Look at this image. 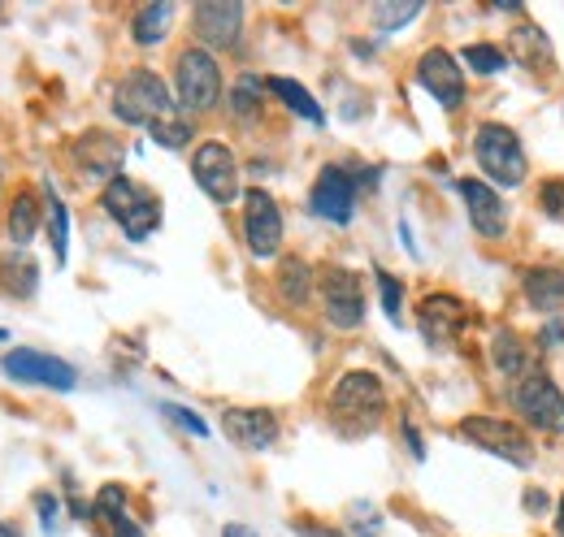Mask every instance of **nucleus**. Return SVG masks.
<instances>
[{
    "instance_id": "4be33fe9",
    "label": "nucleus",
    "mask_w": 564,
    "mask_h": 537,
    "mask_svg": "<svg viewBox=\"0 0 564 537\" xmlns=\"http://www.w3.org/2000/svg\"><path fill=\"white\" fill-rule=\"evenodd\" d=\"M491 364L503 382H521L530 373V351L517 338V330H495L491 338Z\"/></svg>"
},
{
    "instance_id": "ddd939ff",
    "label": "nucleus",
    "mask_w": 564,
    "mask_h": 537,
    "mask_svg": "<svg viewBox=\"0 0 564 537\" xmlns=\"http://www.w3.org/2000/svg\"><path fill=\"white\" fill-rule=\"evenodd\" d=\"M74 156V169L87 178V183H113V178H122V139L109 131H87L74 139L70 147Z\"/></svg>"
},
{
    "instance_id": "cd10ccee",
    "label": "nucleus",
    "mask_w": 564,
    "mask_h": 537,
    "mask_svg": "<svg viewBox=\"0 0 564 537\" xmlns=\"http://www.w3.org/2000/svg\"><path fill=\"white\" fill-rule=\"evenodd\" d=\"M44 217H48V239H53V256L57 265H66V252H70V212L62 196L53 187H44Z\"/></svg>"
},
{
    "instance_id": "4c0bfd02",
    "label": "nucleus",
    "mask_w": 564,
    "mask_h": 537,
    "mask_svg": "<svg viewBox=\"0 0 564 537\" xmlns=\"http://www.w3.org/2000/svg\"><path fill=\"white\" fill-rule=\"evenodd\" d=\"M404 438H409V451H413V460H425V447H422V434L404 420Z\"/></svg>"
},
{
    "instance_id": "6e6552de",
    "label": "nucleus",
    "mask_w": 564,
    "mask_h": 537,
    "mask_svg": "<svg viewBox=\"0 0 564 537\" xmlns=\"http://www.w3.org/2000/svg\"><path fill=\"white\" fill-rule=\"evenodd\" d=\"M192 178L221 208L239 200V161H235V152L221 139H209V143H200L192 152Z\"/></svg>"
},
{
    "instance_id": "c03bdc74",
    "label": "nucleus",
    "mask_w": 564,
    "mask_h": 537,
    "mask_svg": "<svg viewBox=\"0 0 564 537\" xmlns=\"http://www.w3.org/2000/svg\"><path fill=\"white\" fill-rule=\"evenodd\" d=\"M4 338H9V335H4V330H0V342H4Z\"/></svg>"
},
{
    "instance_id": "c85d7f7f",
    "label": "nucleus",
    "mask_w": 564,
    "mask_h": 537,
    "mask_svg": "<svg viewBox=\"0 0 564 537\" xmlns=\"http://www.w3.org/2000/svg\"><path fill=\"white\" fill-rule=\"evenodd\" d=\"M422 0H382V4H373L369 13H373V31L378 35H395V31H404L413 18H422Z\"/></svg>"
},
{
    "instance_id": "aec40b11",
    "label": "nucleus",
    "mask_w": 564,
    "mask_h": 537,
    "mask_svg": "<svg viewBox=\"0 0 564 537\" xmlns=\"http://www.w3.org/2000/svg\"><path fill=\"white\" fill-rule=\"evenodd\" d=\"M40 217H44V204L35 200V191H31V187H18V196L4 208V234H9V243H13L18 252L35 239Z\"/></svg>"
},
{
    "instance_id": "412c9836",
    "label": "nucleus",
    "mask_w": 564,
    "mask_h": 537,
    "mask_svg": "<svg viewBox=\"0 0 564 537\" xmlns=\"http://www.w3.org/2000/svg\"><path fill=\"white\" fill-rule=\"evenodd\" d=\"M174 4L170 0H152V4H140L135 13H131V40L140 44V48H152V44H161L165 35H170V22H174Z\"/></svg>"
},
{
    "instance_id": "2eb2a0df",
    "label": "nucleus",
    "mask_w": 564,
    "mask_h": 537,
    "mask_svg": "<svg viewBox=\"0 0 564 537\" xmlns=\"http://www.w3.org/2000/svg\"><path fill=\"white\" fill-rule=\"evenodd\" d=\"M417 83H422L425 91H430L447 113H456V109L465 105V66H460L447 48L422 53V62H417Z\"/></svg>"
},
{
    "instance_id": "6ab92c4d",
    "label": "nucleus",
    "mask_w": 564,
    "mask_h": 537,
    "mask_svg": "<svg viewBox=\"0 0 564 537\" xmlns=\"http://www.w3.org/2000/svg\"><path fill=\"white\" fill-rule=\"evenodd\" d=\"M521 291H525L530 308H539L543 317L564 313V268H556V265L525 268V273H521Z\"/></svg>"
},
{
    "instance_id": "f257e3e1",
    "label": "nucleus",
    "mask_w": 564,
    "mask_h": 537,
    "mask_svg": "<svg viewBox=\"0 0 564 537\" xmlns=\"http://www.w3.org/2000/svg\"><path fill=\"white\" fill-rule=\"evenodd\" d=\"M387 416V391L373 373L352 369L339 377V386L330 391V420L344 438H360V434H373Z\"/></svg>"
},
{
    "instance_id": "2f4dec72",
    "label": "nucleus",
    "mask_w": 564,
    "mask_h": 537,
    "mask_svg": "<svg viewBox=\"0 0 564 537\" xmlns=\"http://www.w3.org/2000/svg\"><path fill=\"white\" fill-rule=\"evenodd\" d=\"M539 208L552 217V221H564V178H547L539 187Z\"/></svg>"
},
{
    "instance_id": "473e14b6",
    "label": "nucleus",
    "mask_w": 564,
    "mask_h": 537,
    "mask_svg": "<svg viewBox=\"0 0 564 537\" xmlns=\"http://www.w3.org/2000/svg\"><path fill=\"white\" fill-rule=\"evenodd\" d=\"M378 291H382V308H387V317L400 326L404 317H400V304H404V291H400V282L391 277V273H378Z\"/></svg>"
},
{
    "instance_id": "c756f323",
    "label": "nucleus",
    "mask_w": 564,
    "mask_h": 537,
    "mask_svg": "<svg viewBox=\"0 0 564 537\" xmlns=\"http://www.w3.org/2000/svg\"><path fill=\"white\" fill-rule=\"evenodd\" d=\"M152 143H161V147H170V152H178V147H187L192 143V118L178 109L174 118H165V122H156L152 127Z\"/></svg>"
},
{
    "instance_id": "20e7f679",
    "label": "nucleus",
    "mask_w": 564,
    "mask_h": 537,
    "mask_svg": "<svg viewBox=\"0 0 564 537\" xmlns=\"http://www.w3.org/2000/svg\"><path fill=\"white\" fill-rule=\"evenodd\" d=\"M474 156H478V169L487 174L491 187H521L525 174H530V161H525V147L512 127L503 122H482L474 131Z\"/></svg>"
},
{
    "instance_id": "ea45409f",
    "label": "nucleus",
    "mask_w": 564,
    "mask_h": 537,
    "mask_svg": "<svg viewBox=\"0 0 564 537\" xmlns=\"http://www.w3.org/2000/svg\"><path fill=\"white\" fill-rule=\"evenodd\" d=\"M221 537H257V529H248V525H226Z\"/></svg>"
},
{
    "instance_id": "f704fd0d",
    "label": "nucleus",
    "mask_w": 564,
    "mask_h": 537,
    "mask_svg": "<svg viewBox=\"0 0 564 537\" xmlns=\"http://www.w3.org/2000/svg\"><path fill=\"white\" fill-rule=\"evenodd\" d=\"M35 512H40V525H44V534H53L57 529V498L53 494H35Z\"/></svg>"
},
{
    "instance_id": "7c9ffc66",
    "label": "nucleus",
    "mask_w": 564,
    "mask_h": 537,
    "mask_svg": "<svg viewBox=\"0 0 564 537\" xmlns=\"http://www.w3.org/2000/svg\"><path fill=\"white\" fill-rule=\"evenodd\" d=\"M460 62L474 69V74H499V69L508 66V57H503L495 44H469V48L460 53Z\"/></svg>"
},
{
    "instance_id": "1a4fd4ad",
    "label": "nucleus",
    "mask_w": 564,
    "mask_h": 537,
    "mask_svg": "<svg viewBox=\"0 0 564 537\" xmlns=\"http://www.w3.org/2000/svg\"><path fill=\"white\" fill-rule=\"evenodd\" d=\"M243 18H248V9L239 0H205V4L192 9V35L209 53L213 48L230 53L243 40Z\"/></svg>"
},
{
    "instance_id": "423d86ee",
    "label": "nucleus",
    "mask_w": 564,
    "mask_h": 537,
    "mask_svg": "<svg viewBox=\"0 0 564 537\" xmlns=\"http://www.w3.org/2000/svg\"><path fill=\"white\" fill-rule=\"evenodd\" d=\"M508 399L517 407V416L543 434H564V391L543 373V369H530L521 382L508 386Z\"/></svg>"
},
{
    "instance_id": "9d476101",
    "label": "nucleus",
    "mask_w": 564,
    "mask_h": 537,
    "mask_svg": "<svg viewBox=\"0 0 564 537\" xmlns=\"http://www.w3.org/2000/svg\"><path fill=\"white\" fill-rule=\"evenodd\" d=\"M322 313L335 330H356L365 321V282L352 268H326L322 273Z\"/></svg>"
},
{
    "instance_id": "a19ab883",
    "label": "nucleus",
    "mask_w": 564,
    "mask_h": 537,
    "mask_svg": "<svg viewBox=\"0 0 564 537\" xmlns=\"http://www.w3.org/2000/svg\"><path fill=\"white\" fill-rule=\"evenodd\" d=\"M556 534L564 537V494H561V507H556Z\"/></svg>"
},
{
    "instance_id": "c9c22d12",
    "label": "nucleus",
    "mask_w": 564,
    "mask_h": 537,
    "mask_svg": "<svg viewBox=\"0 0 564 537\" xmlns=\"http://www.w3.org/2000/svg\"><path fill=\"white\" fill-rule=\"evenodd\" d=\"M109 529H113V537H143V529L131 520V512H122V516H113V520H105Z\"/></svg>"
},
{
    "instance_id": "72a5a7b5",
    "label": "nucleus",
    "mask_w": 564,
    "mask_h": 537,
    "mask_svg": "<svg viewBox=\"0 0 564 537\" xmlns=\"http://www.w3.org/2000/svg\"><path fill=\"white\" fill-rule=\"evenodd\" d=\"M161 412H165L174 425H183L187 434H196V438H209V425H205L196 412H187V407H178V403H161Z\"/></svg>"
},
{
    "instance_id": "393cba45",
    "label": "nucleus",
    "mask_w": 564,
    "mask_h": 537,
    "mask_svg": "<svg viewBox=\"0 0 564 537\" xmlns=\"http://www.w3.org/2000/svg\"><path fill=\"white\" fill-rule=\"evenodd\" d=\"M512 57L525 62L530 69H552V44L543 40V31L534 22H521L512 31Z\"/></svg>"
},
{
    "instance_id": "58836bf2",
    "label": "nucleus",
    "mask_w": 564,
    "mask_h": 537,
    "mask_svg": "<svg viewBox=\"0 0 564 537\" xmlns=\"http://www.w3.org/2000/svg\"><path fill=\"white\" fill-rule=\"evenodd\" d=\"M525 507H530V512H543V507H547V494L530 490V494H525Z\"/></svg>"
},
{
    "instance_id": "bb28decb",
    "label": "nucleus",
    "mask_w": 564,
    "mask_h": 537,
    "mask_svg": "<svg viewBox=\"0 0 564 537\" xmlns=\"http://www.w3.org/2000/svg\"><path fill=\"white\" fill-rule=\"evenodd\" d=\"M279 295L282 304H291V308H304L308 304V295H313V273H308V265L300 261V256H291V261H282L279 268Z\"/></svg>"
},
{
    "instance_id": "e433bc0d",
    "label": "nucleus",
    "mask_w": 564,
    "mask_h": 537,
    "mask_svg": "<svg viewBox=\"0 0 564 537\" xmlns=\"http://www.w3.org/2000/svg\"><path fill=\"white\" fill-rule=\"evenodd\" d=\"M295 534L300 537H348V534H339V529H330V525H313V520L295 525Z\"/></svg>"
},
{
    "instance_id": "37998d69",
    "label": "nucleus",
    "mask_w": 564,
    "mask_h": 537,
    "mask_svg": "<svg viewBox=\"0 0 564 537\" xmlns=\"http://www.w3.org/2000/svg\"><path fill=\"white\" fill-rule=\"evenodd\" d=\"M0 187H4V165H0Z\"/></svg>"
},
{
    "instance_id": "f03ea898",
    "label": "nucleus",
    "mask_w": 564,
    "mask_h": 537,
    "mask_svg": "<svg viewBox=\"0 0 564 537\" xmlns=\"http://www.w3.org/2000/svg\"><path fill=\"white\" fill-rule=\"evenodd\" d=\"M113 113H118V122H127V127L152 131L156 122H165V118L178 113V100H174V91L165 87L161 74H152V69H131V74H122L118 87H113Z\"/></svg>"
},
{
    "instance_id": "a878e982",
    "label": "nucleus",
    "mask_w": 564,
    "mask_h": 537,
    "mask_svg": "<svg viewBox=\"0 0 564 537\" xmlns=\"http://www.w3.org/2000/svg\"><path fill=\"white\" fill-rule=\"evenodd\" d=\"M261 109H265V78L243 74V78L230 87V118H239V122H257Z\"/></svg>"
},
{
    "instance_id": "9b49d317",
    "label": "nucleus",
    "mask_w": 564,
    "mask_h": 537,
    "mask_svg": "<svg viewBox=\"0 0 564 537\" xmlns=\"http://www.w3.org/2000/svg\"><path fill=\"white\" fill-rule=\"evenodd\" d=\"M243 239H248V252L257 261H270L279 256L282 248V212L270 191L252 187L243 191Z\"/></svg>"
},
{
    "instance_id": "b1692460",
    "label": "nucleus",
    "mask_w": 564,
    "mask_h": 537,
    "mask_svg": "<svg viewBox=\"0 0 564 537\" xmlns=\"http://www.w3.org/2000/svg\"><path fill=\"white\" fill-rule=\"evenodd\" d=\"M265 91H274L282 105L295 113V118H304V122H313V127H322L326 122V113H322V105L308 96V87H300L295 78H282V74H274V78H265Z\"/></svg>"
},
{
    "instance_id": "39448f33",
    "label": "nucleus",
    "mask_w": 564,
    "mask_h": 537,
    "mask_svg": "<svg viewBox=\"0 0 564 537\" xmlns=\"http://www.w3.org/2000/svg\"><path fill=\"white\" fill-rule=\"evenodd\" d=\"M100 204H105V212L122 226V234L131 239V243H143L156 226H161V200L148 191V187H140L135 178H113L105 191H100Z\"/></svg>"
},
{
    "instance_id": "5701e85b",
    "label": "nucleus",
    "mask_w": 564,
    "mask_h": 537,
    "mask_svg": "<svg viewBox=\"0 0 564 537\" xmlns=\"http://www.w3.org/2000/svg\"><path fill=\"white\" fill-rule=\"evenodd\" d=\"M40 286V265L26 256V252H9L0 256V291L13 295V299H31Z\"/></svg>"
},
{
    "instance_id": "0eeeda50",
    "label": "nucleus",
    "mask_w": 564,
    "mask_h": 537,
    "mask_svg": "<svg viewBox=\"0 0 564 537\" xmlns=\"http://www.w3.org/2000/svg\"><path fill=\"white\" fill-rule=\"evenodd\" d=\"M456 434L469 438L474 447L499 456V460L517 464V469H530V464H534V442H530V434H525L521 425L503 420V416H465V420L456 425Z\"/></svg>"
},
{
    "instance_id": "4468645a",
    "label": "nucleus",
    "mask_w": 564,
    "mask_h": 537,
    "mask_svg": "<svg viewBox=\"0 0 564 537\" xmlns=\"http://www.w3.org/2000/svg\"><path fill=\"white\" fill-rule=\"evenodd\" d=\"M356 187L360 178L339 169V165H326L308 191V208L322 217V221H335V226H348L356 212Z\"/></svg>"
},
{
    "instance_id": "f3484780",
    "label": "nucleus",
    "mask_w": 564,
    "mask_h": 537,
    "mask_svg": "<svg viewBox=\"0 0 564 537\" xmlns=\"http://www.w3.org/2000/svg\"><path fill=\"white\" fill-rule=\"evenodd\" d=\"M469 326V308L456 295H425L417 308V330L430 347H452Z\"/></svg>"
},
{
    "instance_id": "7ed1b4c3",
    "label": "nucleus",
    "mask_w": 564,
    "mask_h": 537,
    "mask_svg": "<svg viewBox=\"0 0 564 537\" xmlns=\"http://www.w3.org/2000/svg\"><path fill=\"white\" fill-rule=\"evenodd\" d=\"M174 100L187 118H205L221 105V66L209 48L192 44L174 57Z\"/></svg>"
},
{
    "instance_id": "f8f14e48",
    "label": "nucleus",
    "mask_w": 564,
    "mask_h": 537,
    "mask_svg": "<svg viewBox=\"0 0 564 537\" xmlns=\"http://www.w3.org/2000/svg\"><path fill=\"white\" fill-rule=\"evenodd\" d=\"M0 369L13 382H22V386H48V391H74L78 386V377H74V369L66 360L44 355V351H31V347H13L0 360Z\"/></svg>"
},
{
    "instance_id": "dca6fc26",
    "label": "nucleus",
    "mask_w": 564,
    "mask_h": 537,
    "mask_svg": "<svg viewBox=\"0 0 564 537\" xmlns=\"http://www.w3.org/2000/svg\"><path fill=\"white\" fill-rule=\"evenodd\" d=\"M456 191L465 200V212H469L474 230L482 239H503V230H508V204H503V196L495 191L491 183L487 178H460Z\"/></svg>"
},
{
    "instance_id": "a211bd4d",
    "label": "nucleus",
    "mask_w": 564,
    "mask_h": 537,
    "mask_svg": "<svg viewBox=\"0 0 564 537\" xmlns=\"http://www.w3.org/2000/svg\"><path fill=\"white\" fill-rule=\"evenodd\" d=\"M221 429L243 451H265V447L279 442V420L265 407H226L221 412Z\"/></svg>"
},
{
    "instance_id": "79ce46f5",
    "label": "nucleus",
    "mask_w": 564,
    "mask_h": 537,
    "mask_svg": "<svg viewBox=\"0 0 564 537\" xmlns=\"http://www.w3.org/2000/svg\"><path fill=\"white\" fill-rule=\"evenodd\" d=\"M0 537H22V529L18 525H0Z\"/></svg>"
}]
</instances>
